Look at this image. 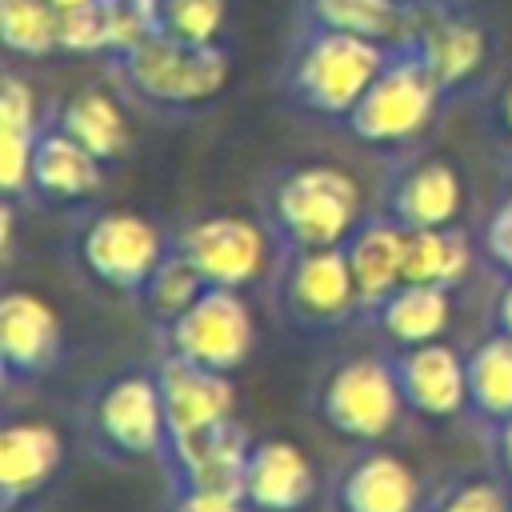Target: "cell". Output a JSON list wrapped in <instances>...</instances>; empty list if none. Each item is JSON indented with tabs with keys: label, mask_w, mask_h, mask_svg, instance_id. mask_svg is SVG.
I'll list each match as a JSON object with an SVG mask.
<instances>
[{
	"label": "cell",
	"mask_w": 512,
	"mask_h": 512,
	"mask_svg": "<svg viewBox=\"0 0 512 512\" xmlns=\"http://www.w3.org/2000/svg\"><path fill=\"white\" fill-rule=\"evenodd\" d=\"M80 428L108 464H144L164 452V400L156 368H116L88 384Z\"/></svg>",
	"instance_id": "cell-1"
},
{
	"label": "cell",
	"mask_w": 512,
	"mask_h": 512,
	"mask_svg": "<svg viewBox=\"0 0 512 512\" xmlns=\"http://www.w3.org/2000/svg\"><path fill=\"white\" fill-rule=\"evenodd\" d=\"M360 184L336 164H296L268 192L276 248H336L360 224Z\"/></svg>",
	"instance_id": "cell-2"
},
{
	"label": "cell",
	"mask_w": 512,
	"mask_h": 512,
	"mask_svg": "<svg viewBox=\"0 0 512 512\" xmlns=\"http://www.w3.org/2000/svg\"><path fill=\"white\" fill-rule=\"evenodd\" d=\"M272 308L304 340H324L360 320L344 248H276Z\"/></svg>",
	"instance_id": "cell-3"
},
{
	"label": "cell",
	"mask_w": 512,
	"mask_h": 512,
	"mask_svg": "<svg viewBox=\"0 0 512 512\" xmlns=\"http://www.w3.org/2000/svg\"><path fill=\"white\" fill-rule=\"evenodd\" d=\"M316 420L352 444H380L400 424L404 396L388 356H348L316 384Z\"/></svg>",
	"instance_id": "cell-4"
},
{
	"label": "cell",
	"mask_w": 512,
	"mask_h": 512,
	"mask_svg": "<svg viewBox=\"0 0 512 512\" xmlns=\"http://www.w3.org/2000/svg\"><path fill=\"white\" fill-rule=\"evenodd\" d=\"M164 356L192 360L212 372H236L256 348V320L236 288L208 284L184 312H176L168 324L152 328Z\"/></svg>",
	"instance_id": "cell-5"
},
{
	"label": "cell",
	"mask_w": 512,
	"mask_h": 512,
	"mask_svg": "<svg viewBox=\"0 0 512 512\" xmlns=\"http://www.w3.org/2000/svg\"><path fill=\"white\" fill-rule=\"evenodd\" d=\"M384 64L388 52L380 48V40L320 28L296 52L292 92L300 96V104H308L320 116H348Z\"/></svg>",
	"instance_id": "cell-6"
},
{
	"label": "cell",
	"mask_w": 512,
	"mask_h": 512,
	"mask_svg": "<svg viewBox=\"0 0 512 512\" xmlns=\"http://www.w3.org/2000/svg\"><path fill=\"white\" fill-rule=\"evenodd\" d=\"M172 240L136 212H100L80 228L76 260L88 280L120 300L140 304Z\"/></svg>",
	"instance_id": "cell-7"
},
{
	"label": "cell",
	"mask_w": 512,
	"mask_h": 512,
	"mask_svg": "<svg viewBox=\"0 0 512 512\" xmlns=\"http://www.w3.org/2000/svg\"><path fill=\"white\" fill-rule=\"evenodd\" d=\"M128 84L164 108H192L220 96L228 84V56L216 44H188L172 32H152L124 52Z\"/></svg>",
	"instance_id": "cell-8"
},
{
	"label": "cell",
	"mask_w": 512,
	"mask_h": 512,
	"mask_svg": "<svg viewBox=\"0 0 512 512\" xmlns=\"http://www.w3.org/2000/svg\"><path fill=\"white\" fill-rule=\"evenodd\" d=\"M440 92L444 88L436 84V76L424 68L416 52L388 56L380 76L368 84V92L344 120L352 136L364 144H404L428 128Z\"/></svg>",
	"instance_id": "cell-9"
},
{
	"label": "cell",
	"mask_w": 512,
	"mask_h": 512,
	"mask_svg": "<svg viewBox=\"0 0 512 512\" xmlns=\"http://www.w3.org/2000/svg\"><path fill=\"white\" fill-rule=\"evenodd\" d=\"M176 252L200 272L204 284L216 288H252L268 260H276V240L264 224H256L252 216H236V212H216V216H200L188 228H180L172 236Z\"/></svg>",
	"instance_id": "cell-10"
},
{
	"label": "cell",
	"mask_w": 512,
	"mask_h": 512,
	"mask_svg": "<svg viewBox=\"0 0 512 512\" xmlns=\"http://www.w3.org/2000/svg\"><path fill=\"white\" fill-rule=\"evenodd\" d=\"M64 352V324L56 308L28 292V288H8L0 296V372L4 388L28 384L48 376L60 364Z\"/></svg>",
	"instance_id": "cell-11"
},
{
	"label": "cell",
	"mask_w": 512,
	"mask_h": 512,
	"mask_svg": "<svg viewBox=\"0 0 512 512\" xmlns=\"http://www.w3.org/2000/svg\"><path fill=\"white\" fill-rule=\"evenodd\" d=\"M156 380H160V400H164V448L176 440H188L204 428H216L232 420L236 412V388L228 372L200 368L180 356L156 360ZM164 456V452H160Z\"/></svg>",
	"instance_id": "cell-12"
},
{
	"label": "cell",
	"mask_w": 512,
	"mask_h": 512,
	"mask_svg": "<svg viewBox=\"0 0 512 512\" xmlns=\"http://www.w3.org/2000/svg\"><path fill=\"white\" fill-rule=\"evenodd\" d=\"M404 408L424 416V420H448L468 412V368L464 356L444 344H408V348H388Z\"/></svg>",
	"instance_id": "cell-13"
},
{
	"label": "cell",
	"mask_w": 512,
	"mask_h": 512,
	"mask_svg": "<svg viewBox=\"0 0 512 512\" xmlns=\"http://www.w3.org/2000/svg\"><path fill=\"white\" fill-rule=\"evenodd\" d=\"M240 500L248 512H304L316 500V468L308 452L280 436L252 440L240 476Z\"/></svg>",
	"instance_id": "cell-14"
},
{
	"label": "cell",
	"mask_w": 512,
	"mask_h": 512,
	"mask_svg": "<svg viewBox=\"0 0 512 512\" xmlns=\"http://www.w3.org/2000/svg\"><path fill=\"white\" fill-rule=\"evenodd\" d=\"M68 444L44 420H4L0 428V508L20 512L64 468Z\"/></svg>",
	"instance_id": "cell-15"
},
{
	"label": "cell",
	"mask_w": 512,
	"mask_h": 512,
	"mask_svg": "<svg viewBox=\"0 0 512 512\" xmlns=\"http://www.w3.org/2000/svg\"><path fill=\"white\" fill-rule=\"evenodd\" d=\"M248 448H252V436L232 416L216 428H204L188 440L168 444L156 464L164 468L172 488H220V492L240 496V476H244Z\"/></svg>",
	"instance_id": "cell-16"
},
{
	"label": "cell",
	"mask_w": 512,
	"mask_h": 512,
	"mask_svg": "<svg viewBox=\"0 0 512 512\" xmlns=\"http://www.w3.org/2000/svg\"><path fill=\"white\" fill-rule=\"evenodd\" d=\"M336 512H420V476L384 448L356 452L332 480Z\"/></svg>",
	"instance_id": "cell-17"
},
{
	"label": "cell",
	"mask_w": 512,
	"mask_h": 512,
	"mask_svg": "<svg viewBox=\"0 0 512 512\" xmlns=\"http://www.w3.org/2000/svg\"><path fill=\"white\" fill-rule=\"evenodd\" d=\"M464 208V180L444 156H424L408 164L388 188V216L416 232V228H448Z\"/></svg>",
	"instance_id": "cell-18"
},
{
	"label": "cell",
	"mask_w": 512,
	"mask_h": 512,
	"mask_svg": "<svg viewBox=\"0 0 512 512\" xmlns=\"http://www.w3.org/2000/svg\"><path fill=\"white\" fill-rule=\"evenodd\" d=\"M404 240H408V228H400L388 212H380V216H360V224L340 244L360 296V320H368V312L392 288L404 284Z\"/></svg>",
	"instance_id": "cell-19"
},
{
	"label": "cell",
	"mask_w": 512,
	"mask_h": 512,
	"mask_svg": "<svg viewBox=\"0 0 512 512\" xmlns=\"http://www.w3.org/2000/svg\"><path fill=\"white\" fill-rule=\"evenodd\" d=\"M100 180H104V160H96L60 124L40 132L32 152L28 192H36L48 204H76V200H88L100 188Z\"/></svg>",
	"instance_id": "cell-20"
},
{
	"label": "cell",
	"mask_w": 512,
	"mask_h": 512,
	"mask_svg": "<svg viewBox=\"0 0 512 512\" xmlns=\"http://www.w3.org/2000/svg\"><path fill=\"white\" fill-rule=\"evenodd\" d=\"M452 320V300L444 288L432 284H400L392 288L372 312L368 324L392 344V348H408V344H428L440 340L444 328Z\"/></svg>",
	"instance_id": "cell-21"
},
{
	"label": "cell",
	"mask_w": 512,
	"mask_h": 512,
	"mask_svg": "<svg viewBox=\"0 0 512 512\" xmlns=\"http://www.w3.org/2000/svg\"><path fill=\"white\" fill-rule=\"evenodd\" d=\"M40 112L36 92L20 76H4L0 88V188L4 200H16L28 192L32 180V152L40 140Z\"/></svg>",
	"instance_id": "cell-22"
},
{
	"label": "cell",
	"mask_w": 512,
	"mask_h": 512,
	"mask_svg": "<svg viewBox=\"0 0 512 512\" xmlns=\"http://www.w3.org/2000/svg\"><path fill=\"white\" fill-rule=\"evenodd\" d=\"M468 368V412L488 428L512 416V336L488 332L464 352Z\"/></svg>",
	"instance_id": "cell-23"
},
{
	"label": "cell",
	"mask_w": 512,
	"mask_h": 512,
	"mask_svg": "<svg viewBox=\"0 0 512 512\" xmlns=\"http://www.w3.org/2000/svg\"><path fill=\"white\" fill-rule=\"evenodd\" d=\"M472 272V244L468 236L448 228H416L404 240V280L408 284H432L444 292H456Z\"/></svg>",
	"instance_id": "cell-24"
},
{
	"label": "cell",
	"mask_w": 512,
	"mask_h": 512,
	"mask_svg": "<svg viewBox=\"0 0 512 512\" xmlns=\"http://www.w3.org/2000/svg\"><path fill=\"white\" fill-rule=\"evenodd\" d=\"M60 128H64L72 140H80V144H84L96 160H104V164L120 160L124 148H128L124 112H120V104H116L104 88H84V92H76V96L64 104V112H60Z\"/></svg>",
	"instance_id": "cell-25"
},
{
	"label": "cell",
	"mask_w": 512,
	"mask_h": 512,
	"mask_svg": "<svg viewBox=\"0 0 512 512\" xmlns=\"http://www.w3.org/2000/svg\"><path fill=\"white\" fill-rule=\"evenodd\" d=\"M416 56L436 76L440 88H456L484 60V32L468 20H436L428 32H420Z\"/></svg>",
	"instance_id": "cell-26"
},
{
	"label": "cell",
	"mask_w": 512,
	"mask_h": 512,
	"mask_svg": "<svg viewBox=\"0 0 512 512\" xmlns=\"http://www.w3.org/2000/svg\"><path fill=\"white\" fill-rule=\"evenodd\" d=\"M0 36L16 56H48L60 48L56 0H0Z\"/></svg>",
	"instance_id": "cell-27"
},
{
	"label": "cell",
	"mask_w": 512,
	"mask_h": 512,
	"mask_svg": "<svg viewBox=\"0 0 512 512\" xmlns=\"http://www.w3.org/2000/svg\"><path fill=\"white\" fill-rule=\"evenodd\" d=\"M420 512H512V484L496 472H460L448 476Z\"/></svg>",
	"instance_id": "cell-28"
},
{
	"label": "cell",
	"mask_w": 512,
	"mask_h": 512,
	"mask_svg": "<svg viewBox=\"0 0 512 512\" xmlns=\"http://www.w3.org/2000/svg\"><path fill=\"white\" fill-rule=\"evenodd\" d=\"M204 288H208V284L200 280V272H196V268L176 252V244H172L168 256L160 260V268H156V276H152V284H148L140 308L148 312L152 328H160V324H168L176 312H184Z\"/></svg>",
	"instance_id": "cell-29"
},
{
	"label": "cell",
	"mask_w": 512,
	"mask_h": 512,
	"mask_svg": "<svg viewBox=\"0 0 512 512\" xmlns=\"http://www.w3.org/2000/svg\"><path fill=\"white\" fill-rule=\"evenodd\" d=\"M312 12L320 28L356 32L368 40H388L404 20L396 0H312Z\"/></svg>",
	"instance_id": "cell-30"
},
{
	"label": "cell",
	"mask_w": 512,
	"mask_h": 512,
	"mask_svg": "<svg viewBox=\"0 0 512 512\" xmlns=\"http://www.w3.org/2000/svg\"><path fill=\"white\" fill-rule=\"evenodd\" d=\"M60 48L68 52L112 48V0H76L60 8Z\"/></svg>",
	"instance_id": "cell-31"
},
{
	"label": "cell",
	"mask_w": 512,
	"mask_h": 512,
	"mask_svg": "<svg viewBox=\"0 0 512 512\" xmlns=\"http://www.w3.org/2000/svg\"><path fill=\"white\" fill-rule=\"evenodd\" d=\"M160 24L188 44H216L224 28V0H160Z\"/></svg>",
	"instance_id": "cell-32"
},
{
	"label": "cell",
	"mask_w": 512,
	"mask_h": 512,
	"mask_svg": "<svg viewBox=\"0 0 512 512\" xmlns=\"http://www.w3.org/2000/svg\"><path fill=\"white\" fill-rule=\"evenodd\" d=\"M480 248L500 272H512V184L504 188L500 204L492 208V216L484 224V236H480Z\"/></svg>",
	"instance_id": "cell-33"
},
{
	"label": "cell",
	"mask_w": 512,
	"mask_h": 512,
	"mask_svg": "<svg viewBox=\"0 0 512 512\" xmlns=\"http://www.w3.org/2000/svg\"><path fill=\"white\" fill-rule=\"evenodd\" d=\"M168 512H248V504L220 488H172Z\"/></svg>",
	"instance_id": "cell-34"
},
{
	"label": "cell",
	"mask_w": 512,
	"mask_h": 512,
	"mask_svg": "<svg viewBox=\"0 0 512 512\" xmlns=\"http://www.w3.org/2000/svg\"><path fill=\"white\" fill-rule=\"evenodd\" d=\"M484 436H488L492 472H496L500 480H508V484H512V416H508V420H500V424H488V428H484Z\"/></svg>",
	"instance_id": "cell-35"
},
{
	"label": "cell",
	"mask_w": 512,
	"mask_h": 512,
	"mask_svg": "<svg viewBox=\"0 0 512 512\" xmlns=\"http://www.w3.org/2000/svg\"><path fill=\"white\" fill-rule=\"evenodd\" d=\"M492 328L512 336V272H508V280L500 284V292L492 300Z\"/></svg>",
	"instance_id": "cell-36"
},
{
	"label": "cell",
	"mask_w": 512,
	"mask_h": 512,
	"mask_svg": "<svg viewBox=\"0 0 512 512\" xmlns=\"http://www.w3.org/2000/svg\"><path fill=\"white\" fill-rule=\"evenodd\" d=\"M496 128L512 140V84L500 92V100H496Z\"/></svg>",
	"instance_id": "cell-37"
}]
</instances>
